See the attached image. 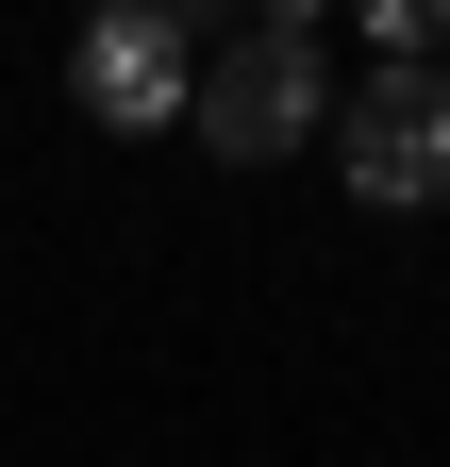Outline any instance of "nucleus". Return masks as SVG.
<instances>
[{
    "label": "nucleus",
    "mask_w": 450,
    "mask_h": 467,
    "mask_svg": "<svg viewBox=\"0 0 450 467\" xmlns=\"http://www.w3.org/2000/svg\"><path fill=\"white\" fill-rule=\"evenodd\" d=\"M317 117H333V100H317V17H301V0H251V17L200 50V84H184V134H200V150H234V167L301 150Z\"/></svg>",
    "instance_id": "1"
},
{
    "label": "nucleus",
    "mask_w": 450,
    "mask_h": 467,
    "mask_svg": "<svg viewBox=\"0 0 450 467\" xmlns=\"http://www.w3.org/2000/svg\"><path fill=\"white\" fill-rule=\"evenodd\" d=\"M184 84H200V34L167 17V0H118V17H84V50H67V100L100 134H167Z\"/></svg>",
    "instance_id": "2"
},
{
    "label": "nucleus",
    "mask_w": 450,
    "mask_h": 467,
    "mask_svg": "<svg viewBox=\"0 0 450 467\" xmlns=\"http://www.w3.org/2000/svg\"><path fill=\"white\" fill-rule=\"evenodd\" d=\"M333 167H351L367 217H434V201H450V100H434L417 67H384L351 117H333Z\"/></svg>",
    "instance_id": "3"
},
{
    "label": "nucleus",
    "mask_w": 450,
    "mask_h": 467,
    "mask_svg": "<svg viewBox=\"0 0 450 467\" xmlns=\"http://www.w3.org/2000/svg\"><path fill=\"white\" fill-rule=\"evenodd\" d=\"M434 100H450V67H434Z\"/></svg>",
    "instance_id": "4"
}]
</instances>
